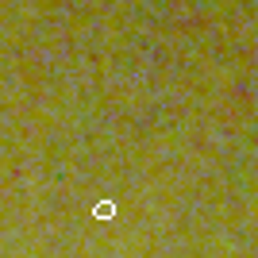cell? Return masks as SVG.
I'll return each mask as SVG.
<instances>
[{"instance_id":"cell-1","label":"cell","mask_w":258,"mask_h":258,"mask_svg":"<svg viewBox=\"0 0 258 258\" xmlns=\"http://www.w3.org/2000/svg\"><path fill=\"white\" fill-rule=\"evenodd\" d=\"M93 216H97V220H112V216H116V205H112V201H100V205L93 208Z\"/></svg>"}]
</instances>
